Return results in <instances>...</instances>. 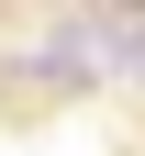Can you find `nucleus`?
<instances>
[{"mask_svg":"<svg viewBox=\"0 0 145 156\" xmlns=\"http://www.w3.org/2000/svg\"><path fill=\"white\" fill-rule=\"evenodd\" d=\"M123 67H134V78H145V23H134V34H123Z\"/></svg>","mask_w":145,"mask_h":156,"instance_id":"nucleus-1","label":"nucleus"}]
</instances>
